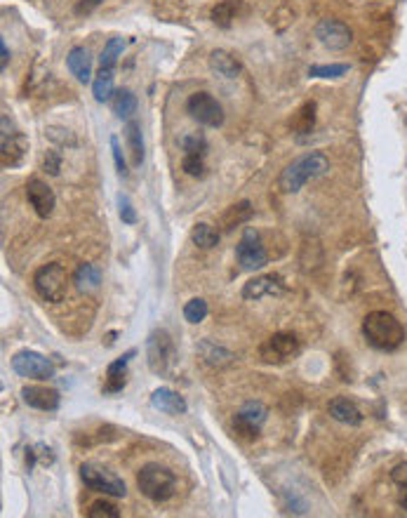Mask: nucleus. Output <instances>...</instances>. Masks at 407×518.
<instances>
[{
  "instance_id": "10",
  "label": "nucleus",
  "mask_w": 407,
  "mask_h": 518,
  "mask_svg": "<svg viewBox=\"0 0 407 518\" xmlns=\"http://www.w3.org/2000/svg\"><path fill=\"white\" fill-rule=\"evenodd\" d=\"M316 38L318 43L327 47V50H346L354 43V31L349 29V24H344L341 19H320L316 24Z\"/></svg>"
},
{
  "instance_id": "27",
  "label": "nucleus",
  "mask_w": 407,
  "mask_h": 518,
  "mask_svg": "<svg viewBox=\"0 0 407 518\" xmlns=\"http://www.w3.org/2000/svg\"><path fill=\"white\" fill-rule=\"evenodd\" d=\"M198 351H200L202 360L212 367H224V365L233 363V353L226 351L224 347H217V344H212V342H200Z\"/></svg>"
},
{
  "instance_id": "23",
  "label": "nucleus",
  "mask_w": 407,
  "mask_h": 518,
  "mask_svg": "<svg viewBox=\"0 0 407 518\" xmlns=\"http://www.w3.org/2000/svg\"><path fill=\"white\" fill-rule=\"evenodd\" d=\"M249 217H252V203L249 200H240L236 205H231L229 210L224 212L222 217V224H224V231H233L236 226L240 224H247Z\"/></svg>"
},
{
  "instance_id": "13",
  "label": "nucleus",
  "mask_w": 407,
  "mask_h": 518,
  "mask_svg": "<svg viewBox=\"0 0 407 518\" xmlns=\"http://www.w3.org/2000/svg\"><path fill=\"white\" fill-rule=\"evenodd\" d=\"M0 148H3V151H0V163H3V168H14V165H19L24 161V156L29 151V141L19 130H14V125H10V130H7V123L3 121Z\"/></svg>"
},
{
  "instance_id": "15",
  "label": "nucleus",
  "mask_w": 407,
  "mask_h": 518,
  "mask_svg": "<svg viewBox=\"0 0 407 518\" xmlns=\"http://www.w3.org/2000/svg\"><path fill=\"white\" fill-rule=\"evenodd\" d=\"M283 293H285V285L278 276H257L242 285V300L247 302H259V300H266V297H280Z\"/></svg>"
},
{
  "instance_id": "1",
  "label": "nucleus",
  "mask_w": 407,
  "mask_h": 518,
  "mask_svg": "<svg viewBox=\"0 0 407 518\" xmlns=\"http://www.w3.org/2000/svg\"><path fill=\"white\" fill-rule=\"evenodd\" d=\"M327 170H330V158L323 151H309L299 156V158H294L289 165H285V170L278 177V188L283 193H297L311 179L325 175Z\"/></svg>"
},
{
  "instance_id": "7",
  "label": "nucleus",
  "mask_w": 407,
  "mask_h": 518,
  "mask_svg": "<svg viewBox=\"0 0 407 518\" xmlns=\"http://www.w3.org/2000/svg\"><path fill=\"white\" fill-rule=\"evenodd\" d=\"M236 257H238L240 269H245V271H259L269 264V255H266V250L262 245L259 233H257L252 226H247V229L242 231L238 245H236Z\"/></svg>"
},
{
  "instance_id": "4",
  "label": "nucleus",
  "mask_w": 407,
  "mask_h": 518,
  "mask_svg": "<svg viewBox=\"0 0 407 518\" xmlns=\"http://www.w3.org/2000/svg\"><path fill=\"white\" fill-rule=\"evenodd\" d=\"M34 288L41 300L57 304L66 297V288H68V273L61 264L52 262V264H43L41 269L34 273Z\"/></svg>"
},
{
  "instance_id": "12",
  "label": "nucleus",
  "mask_w": 407,
  "mask_h": 518,
  "mask_svg": "<svg viewBox=\"0 0 407 518\" xmlns=\"http://www.w3.org/2000/svg\"><path fill=\"white\" fill-rule=\"evenodd\" d=\"M262 358L266 363H287L289 358H294L297 353H299V340H297L294 335H287V332H276L271 335L269 340L262 344Z\"/></svg>"
},
{
  "instance_id": "16",
  "label": "nucleus",
  "mask_w": 407,
  "mask_h": 518,
  "mask_svg": "<svg viewBox=\"0 0 407 518\" xmlns=\"http://www.w3.org/2000/svg\"><path fill=\"white\" fill-rule=\"evenodd\" d=\"M21 400L34 407V410H43V412H54L61 403V396L57 389L50 387H41V384H31V387L21 389Z\"/></svg>"
},
{
  "instance_id": "5",
  "label": "nucleus",
  "mask_w": 407,
  "mask_h": 518,
  "mask_svg": "<svg viewBox=\"0 0 407 518\" xmlns=\"http://www.w3.org/2000/svg\"><path fill=\"white\" fill-rule=\"evenodd\" d=\"M146 363L155 375H168L175 363V342L168 330H153L146 340Z\"/></svg>"
},
{
  "instance_id": "20",
  "label": "nucleus",
  "mask_w": 407,
  "mask_h": 518,
  "mask_svg": "<svg viewBox=\"0 0 407 518\" xmlns=\"http://www.w3.org/2000/svg\"><path fill=\"white\" fill-rule=\"evenodd\" d=\"M151 405L155 410L165 412V415H184L186 412V400L184 396H179L177 391H172L168 387L155 389L151 394Z\"/></svg>"
},
{
  "instance_id": "18",
  "label": "nucleus",
  "mask_w": 407,
  "mask_h": 518,
  "mask_svg": "<svg viewBox=\"0 0 407 518\" xmlns=\"http://www.w3.org/2000/svg\"><path fill=\"white\" fill-rule=\"evenodd\" d=\"M135 349L128 351L125 356L115 358L113 363H108L106 367V384H104V394H118L123 391V387L128 384V365H130V358L135 356Z\"/></svg>"
},
{
  "instance_id": "11",
  "label": "nucleus",
  "mask_w": 407,
  "mask_h": 518,
  "mask_svg": "<svg viewBox=\"0 0 407 518\" xmlns=\"http://www.w3.org/2000/svg\"><path fill=\"white\" fill-rule=\"evenodd\" d=\"M266 420H269V407L259 403V400H247L236 412V417H233V427H236L240 436L254 438L262 431Z\"/></svg>"
},
{
  "instance_id": "26",
  "label": "nucleus",
  "mask_w": 407,
  "mask_h": 518,
  "mask_svg": "<svg viewBox=\"0 0 407 518\" xmlns=\"http://www.w3.org/2000/svg\"><path fill=\"white\" fill-rule=\"evenodd\" d=\"M92 94L99 101H108L115 94V83H113V68H99V73L92 81Z\"/></svg>"
},
{
  "instance_id": "30",
  "label": "nucleus",
  "mask_w": 407,
  "mask_h": 518,
  "mask_svg": "<svg viewBox=\"0 0 407 518\" xmlns=\"http://www.w3.org/2000/svg\"><path fill=\"white\" fill-rule=\"evenodd\" d=\"M191 240H193L198 248L210 250V248H215L217 243H219V233H217L215 226H210V224H205V222H200V224H195L193 229H191Z\"/></svg>"
},
{
  "instance_id": "33",
  "label": "nucleus",
  "mask_w": 407,
  "mask_h": 518,
  "mask_svg": "<svg viewBox=\"0 0 407 518\" xmlns=\"http://www.w3.org/2000/svg\"><path fill=\"white\" fill-rule=\"evenodd\" d=\"M207 302L205 300H200V297H195V300L191 302H186L184 306V318L189 320V323H200V320H205L207 318Z\"/></svg>"
},
{
  "instance_id": "31",
  "label": "nucleus",
  "mask_w": 407,
  "mask_h": 518,
  "mask_svg": "<svg viewBox=\"0 0 407 518\" xmlns=\"http://www.w3.org/2000/svg\"><path fill=\"white\" fill-rule=\"evenodd\" d=\"M236 12H238L236 0H222V3H217L212 7V21L217 24V26L229 29L231 21L236 19Z\"/></svg>"
},
{
  "instance_id": "32",
  "label": "nucleus",
  "mask_w": 407,
  "mask_h": 518,
  "mask_svg": "<svg viewBox=\"0 0 407 518\" xmlns=\"http://www.w3.org/2000/svg\"><path fill=\"white\" fill-rule=\"evenodd\" d=\"M349 73V64H313L309 66L311 78H341Z\"/></svg>"
},
{
  "instance_id": "43",
  "label": "nucleus",
  "mask_w": 407,
  "mask_h": 518,
  "mask_svg": "<svg viewBox=\"0 0 407 518\" xmlns=\"http://www.w3.org/2000/svg\"><path fill=\"white\" fill-rule=\"evenodd\" d=\"M7 64H10V50H7V43H5V38H0V68H7Z\"/></svg>"
},
{
  "instance_id": "37",
  "label": "nucleus",
  "mask_w": 407,
  "mask_h": 518,
  "mask_svg": "<svg viewBox=\"0 0 407 518\" xmlns=\"http://www.w3.org/2000/svg\"><path fill=\"white\" fill-rule=\"evenodd\" d=\"M48 137L61 146H76L78 144V139L71 135V130H64V128H48Z\"/></svg>"
},
{
  "instance_id": "3",
  "label": "nucleus",
  "mask_w": 407,
  "mask_h": 518,
  "mask_svg": "<svg viewBox=\"0 0 407 518\" xmlns=\"http://www.w3.org/2000/svg\"><path fill=\"white\" fill-rule=\"evenodd\" d=\"M137 488L151 502H168L177 490V476L168 467L151 462L144 464L137 474Z\"/></svg>"
},
{
  "instance_id": "6",
  "label": "nucleus",
  "mask_w": 407,
  "mask_h": 518,
  "mask_svg": "<svg viewBox=\"0 0 407 518\" xmlns=\"http://www.w3.org/2000/svg\"><path fill=\"white\" fill-rule=\"evenodd\" d=\"M81 481L88 485L90 490L111 494V497H125V494H128V488H125L123 478H118L113 471H108L104 467L92 464V462L81 467Z\"/></svg>"
},
{
  "instance_id": "25",
  "label": "nucleus",
  "mask_w": 407,
  "mask_h": 518,
  "mask_svg": "<svg viewBox=\"0 0 407 518\" xmlns=\"http://www.w3.org/2000/svg\"><path fill=\"white\" fill-rule=\"evenodd\" d=\"M289 125H292V130L297 135H309V132L316 128V101H304V104L297 108V113Z\"/></svg>"
},
{
  "instance_id": "29",
  "label": "nucleus",
  "mask_w": 407,
  "mask_h": 518,
  "mask_svg": "<svg viewBox=\"0 0 407 518\" xmlns=\"http://www.w3.org/2000/svg\"><path fill=\"white\" fill-rule=\"evenodd\" d=\"M123 50H125V38H120V36L111 38L99 54V68H115Z\"/></svg>"
},
{
  "instance_id": "38",
  "label": "nucleus",
  "mask_w": 407,
  "mask_h": 518,
  "mask_svg": "<svg viewBox=\"0 0 407 518\" xmlns=\"http://www.w3.org/2000/svg\"><path fill=\"white\" fill-rule=\"evenodd\" d=\"M111 153H113V161H115V170H118L120 177H128L130 170H128V163H125V156H123V148L118 144V139L111 137Z\"/></svg>"
},
{
  "instance_id": "9",
  "label": "nucleus",
  "mask_w": 407,
  "mask_h": 518,
  "mask_svg": "<svg viewBox=\"0 0 407 518\" xmlns=\"http://www.w3.org/2000/svg\"><path fill=\"white\" fill-rule=\"evenodd\" d=\"M186 111L205 128H219L224 123V108L210 92H193L186 101Z\"/></svg>"
},
{
  "instance_id": "36",
  "label": "nucleus",
  "mask_w": 407,
  "mask_h": 518,
  "mask_svg": "<svg viewBox=\"0 0 407 518\" xmlns=\"http://www.w3.org/2000/svg\"><path fill=\"white\" fill-rule=\"evenodd\" d=\"M88 516L90 518H120V512H118V507L111 504V502L99 499V502H95V504L90 507Z\"/></svg>"
},
{
  "instance_id": "42",
  "label": "nucleus",
  "mask_w": 407,
  "mask_h": 518,
  "mask_svg": "<svg viewBox=\"0 0 407 518\" xmlns=\"http://www.w3.org/2000/svg\"><path fill=\"white\" fill-rule=\"evenodd\" d=\"M101 3H104V0H81L78 7H76V12L78 14H88V12L95 10V7H99Z\"/></svg>"
},
{
  "instance_id": "24",
  "label": "nucleus",
  "mask_w": 407,
  "mask_h": 518,
  "mask_svg": "<svg viewBox=\"0 0 407 518\" xmlns=\"http://www.w3.org/2000/svg\"><path fill=\"white\" fill-rule=\"evenodd\" d=\"M125 137H128V146L132 153V165L139 168L144 163V137L137 121H128V125H125Z\"/></svg>"
},
{
  "instance_id": "34",
  "label": "nucleus",
  "mask_w": 407,
  "mask_h": 518,
  "mask_svg": "<svg viewBox=\"0 0 407 518\" xmlns=\"http://www.w3.org/2000/svg\"><path fill=\"white\" fill-rule=\"evenodd\" d=\"M205 153H184L182 170L191 177H202L205 175Z\"/></svg>"
},
{
  "instance_id": "21",
  "label": "nucleus",
  "mask_w": 407,
  "mask_h": 518,
  "mask_svg": "<svg viewBox=\"0 0 407 518\" xmlns=\"http://www.w3.org/2000/svg\"><path fill=\"white\" fill-rule=\"evenodd\" d=\"M210 68L222 78H238L240 71H242L240 61L226 50H215L212 54H210Z\"/></svg>"
},
{
  "instance_id": "17",
  "label": "nucleus",
  "mask_w": 407,
  "mask_h": 518,
  "mask_svg": "<svg viewBox=\"0 0 407 518\" xmlns=\"http://www.w3.org/2000/svg\"><path fill=\"white\" fill-rule=\"evenodd\" d=\"M66 66L71 71V76H76L78 83L88 85L95 81V78H92V57H90L88 47H81V45L71 47V52H68V57H66Z\"/></svg>"
},
{
  "instance_id": "40",
  "label": "nucleus",
  "mask_w": 407,
  "mask_h": 518,
  "mask_svg": "<svg viewBox=\"0 0 407 518\" xmlns=\"http://www.w3.org/2000/svg\"><path fill=\"white\" fill-rule=\"evenodd\" d=\"M118 203H120V219H123V222L125 224H135L137 222V212H135V208H132V203L128 200V195H120Z\"/></svg>"
},
{
  "instance_id": "2",
  "label": "nucleus",
  "mask_w": 407,
  "mask_h": 518,
  "mask_svg": "<svg viewBox=\"0 0 407 518\" xmlns=\"http://www.w3.org/2000/svg\"><path fill=\"white\" fill-rule=\"evenodd\" d=\"M363 335L370 347L379 351H396L405 342V327L386 311H372L363 320Z\"/></svg>"
},
{
  "instance_id": "22",
  "label": "nucleus",
  "mask_w": 407,
  "mask_h": 518,
  "mask_svg": "<svg viewBox=\"0 0 407 518\" xmlns=\"http://www.w3.org/2000/svg\"><path fill=\"white\" fill-rule=\"evenodd\" d=\"M73 283L81 293L92 295V293H97L101 285V271L95 264H81L73 273Z\"/></svg>"
},
{
  "instance_id": "39",
  "label": "nucleus",
  "mask_w": 407,
  "mask_h": 518,
  "mask_svg": "<svg viewBox=\"0 0 407 518\" xmlns=\"http://www.w3.org/2000/svg\"><path fill=\"white\" fill-rule=\"evenodd\" d=\"M43 170L48 172V175L57 177V175H59V170H61V156H59L57 151H48V153H45V158H43Z\"/></svg>"
},
{
  "instance_id": "41",
  "label": "nucleus",
  "mask_w": 407,
  "mask_h": 518,
  "mask_svg": "<svg viewBox=\"0 0 407 518\" xmlns=\"http://www.w3.org/2000/svg\"><path fill=\"white\" fill-rule=\"evenodd\" d=\"M391 481H393L398 488H405V485H407V462L393 467V471H391Z\"/></svg>"
},
{
  "instance_id": "8",
  "label": "nucleus",
  "mask_w": 407,
  "mask_h": 518,
  "mask_svg": "<svg viewBox=\"0 0 407 518\" xmlns=\"http://www.w3.org/2000/svg\"><path fill=\"white\" fill-rule=\"evenodd\" d=\"M12 370L19 377H26V380H38V382H48L54 377V365L48 356L38 351H19L14 353L12 358Z\"/></svg>"
},
{
  "instance_id": "28",
  "label": "nucleus",
  "mask_w": 407,
  "mask_h": 518,
  "mask_svg": "<svg viewBox=\"0 0 407 518\" xmlns=\"http://www.w3.org/2000/svg\"><path fill=\"white\" fill-rule=\"evenodd\" d=\"M137 111V97L130 90H115L113 94V113L118 118L130 121Z\"/></svg>"
},
{
  "instance_id": "35",
  "label": "nucleus",
  "mask_w": 407,
  "mask_h": 518,
  "mask_svg": "<svg viewBox=\"0 0 407 518\" xmlns=\"http://www.w3.org/2000/svg\"><path fill=\"white\" fill-rule=\"evenodd\" d=\"M182 148L184 153H205L207 151V139L200 132H189L182 137Z\"/></svg>"
},
{
  "instance_id": "19",
  "label": "nucleus",
  "mask_w": 407,
  "mask_h": 518,
  "mask_svg": "<svg viewBox=\"0 0 407 518\" xmlns=\"http://www.w3.org/2000/svg\"><path fill=\"white\" fill-rule=\"evenodd\" d=\"M327 412H330V417L341 422V424H349V427H360L363 424V412L358 410V405L354 400L349 398H334L330 400V405H327Z\"/></svg>"
},
{
  "instance_id": "14",
  "label": "nucleus",
  "mask_w": 407,
  "mask_h": 518,
  "mask_svg": "<svg viewBox=\"0 0 407 518\" xmlns=\"http://www.w3.org/2000/svg\"><path fill=\"white\" fill-rule=\"evenodd\" d=\"M26 198H29V205L36 210V215L38 217H43V219H48L52 215V210H54V191L48 186V182H43V179H29V184H26Z\"/></svg>"
},
{
  "instance_id": "44",
  "label": "nucleus",
  "mask_w": 407,
  "mask_h": 518,
  "mask_svg": "<svg viewBox=\"0 0 407 518\" xmlns=\"http://www.w3.org/2000/svg\"><path fill=\"white\" fill-rule=\"evenodd\" d=\"M398 504H401L407 512V485H405V488H401V494H398Z\"/></svg>"
}]
</instances>
